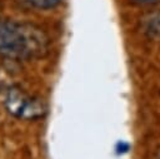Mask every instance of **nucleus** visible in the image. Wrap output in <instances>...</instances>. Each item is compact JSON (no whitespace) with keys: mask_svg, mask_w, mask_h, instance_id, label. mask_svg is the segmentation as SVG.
I'll return each instance as SVG.
<instances>
[{"mask_svg":"<svg viewBox=\"0 0 160 159\" xmlns=\"http://www.w3.org/2000/svg\"><path fill=\"white\" fill-rule=\"evenodd\" d=\"M49 51V38L32 24L0 19V55L9 60L41 58Z\"/></svg>","mask_w":160,"mask_h":159,"instance_id":"obj_1","label":"nucleus"},{"mask_svg":"<svg viewBox=\"0 0 160 159\" xmlns=\"http://www.w3.org/2000/svg\"><path fill=\"white\" fill-rule=\"evenodd\" d=\"M4 105L8 113L21 120H36L46 114L44 101L18 85H11L5 90Z\"/></svg>","mask_w":160,"mask_h":159,"instance_id":"obj_2","label":"nucleus"},{"mask_svg":"<svg viewBox=\"0 0 160 159\" xmlns=\"http://www.w3.org/2000/svg\"><path fill=\"white\" fill-rule=\"evenodd\" d=\"M142 33L154 40H160V10L150 11L140 19Z\"/></svg>","mask_w":160,"mask_h":159,"instance_id":"obj_3","label":"nucleus"},{"mask_svg":"<svg viewBox=\"0 0 160 159\" xmlns=\"http://www.w3.org/2000/svg\"><path fill=\"white\" fill-rule=\"evenodd\" d=\"M26 1L30 3L32 6L38 9H42V10L52 9L61 3V0H26Z\"/></svg>","mask_w":160,"mask_h":159,"instance_id":"obj_4","label":"nucleus"},{"mask_svg":"<svg viewBox=\"0 0 160 159\" xmlns=\"http://www.w3.org/2000/svg\"><path fill=\"white\" fill-rule=\"evenodd\" d=\"M134 1H136V3H139V4H158V3H160V0H134Z\"/></svg>","mask_w":160,"mask_h":159,"instance_id":"obj_5","label":"nucleus"}]
</instances>
